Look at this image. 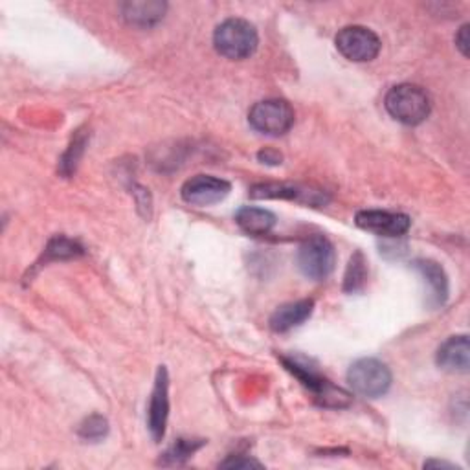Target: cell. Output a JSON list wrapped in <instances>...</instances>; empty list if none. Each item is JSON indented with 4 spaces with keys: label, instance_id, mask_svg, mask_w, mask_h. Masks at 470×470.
I'll return each mask as SVG.
<instances>
[{
    "label": "cell",
    "instance_id": "cell-17",
    "mask_svg": "<svg viewBox=\"0 0 470 470\" xmlns=\"http://www.w3.org/2000/svg\"><path fill=\"white\" fill-rule=\"evenodd\" d=\"M368 281V266H366V257L362 252H355L351 257L346 276H344V290L346 292H360L366 287Z\"/></svg>",
    "mask_w": 470,
    "mask_h": 470
},
{
    "label": "cell",
    "instance_id": "cell-11",
    "mask_svg": "<svg viewBox=\"0 0 470 470\" xmlns=\"http://www.w3.org/2000/svg\"><path fill=\"white\" fill-rule=\"evenodd\" d=\"M413 268L419 272L426 285V301L430 307L444 305L448 298V277L443 266L432 259L413 261Z\"/></svg>",
    "mask_w": 470,
    "mask_h": 470
},
{
    "label": "cell",
    "instance_id": "cell-7",
    "mask_svg": "<svg viewBox=\"0 0 470 470\" xmlns=\"http://www.w3.org/2000/svg\"><path fill=\"white\" fill-rule=\"evenodd\" d=\"M339 52L353 61V63H368L373 61L381 52V39L379 36L366 28V26H346L339 32L337 39Z\"/></svg>",
    "mask_w": 470,
    "mask_h": 470
},
{
    "label": "cell",
    "instance_id": "cell-23",
    "mask_svg": "<svg viewBox=\"0 0 470 470\" xmlns=\"http://www.w3.org/2000/svg\"><path fill=\"white\" fill-rule=\"evenodd\" d=\"M455 47L463 57H468V25H463L455 36Z\"/></svg>",
    "mask_w": 470,
    "mask_h": 470
},
{
    "label": "cell",
    "instance_id": "cell-13",
    "mask_svg": "<svg viewBox=\"0 0 470 470\" xmlns=\"http://www.w3.org/2000/svg\"><path fill=\"white\" fill-rule=\"evenodd\" d=\"M437 366L448 373H466L470 368V344L465 335L450 337L437 350Z\"/></svg>",
    "mask_w": 470,
    "mask_h": 470
},
{
    "label": "cell",
    "instance_id": "cell-5",
    "mask_svg": "<svg viewBox=\"0 0 470 470\" xmlns=\"http://www.w3.org/2000/svg\"><path fill=\"white\" fill-rule=\"evenodd\" d=\"M348 382L359 395L377 399L390 390L392 373L388 366L377 359H360L351 364L348 371Z\"/></svg>",
    "mask_w": 470,
    "mask_h": 470
},
{
    "label": "cell",
    "instance_id": "cell-18",
    "mask_svg": "<svg viewBox=\"0 0 470 470\" xmlns=\"http://www.w3.org/2000/svg\"><path fill=\"white\" fill-rule=\"evenodd\" d=\"M201 446H204V441H201V439H179L175 444H172L168 448V452L164 454L161 463H164V465H181L188 457H192Z\"/></svg>",
    "mask_w": 470,
    "mask_h": 470
},
{
    "label": "cell",
    "instance_id": "cell-22",
    "mask_svg": "<svg viewBox=\"0 0 470 470\" xmlns=\"http://www.w3.org/2000/svg\"><path fill=\"white\" fill-rule=\"evenodd\" d=\"M223 468H261L263 465L252 457L245 455H230L226 461L221 463Z\"/></svg>",
    "mask_w": 470,
    "mask_h": 470
},
{
    "label": "cell",
    "instance_id": "cell-1",
    "mask_svg": "<svg viewBox=\"0 0 470 470\" xmlns=\"http://www.w3.org/2000/svg\"><path fill=\"white\" fill-rule=\"evenodd\" d=\"M281 362L308 392H312V395H315V399L322 406L346 408L351 404V395L342 388L335 386L326 377H322L320 371L310 364V360L299 355H290V357H281Z\"/></svg>",
    "mask_w": 470,
    "mask_h": 470
},
{
    "label": "cell",
    "instance_id": "cell-19",
    "mask_svg": "<svg viewBox=\"0 0 470 470\" xmlns=\"http://www.w3.org/2000/svg\"><path fill=\"white\" fill-rule=\"evenodd\" d=\"M83 254V248L67 237H56L50 241L47 248V261H57V259H72Z\"/></svg>",
    "mask_w": 470,
    "mask_h": 470
},
{
    "label": "cell",
    "instance_id": "cell-10",
    "mask_svg": "<svg viewBox=\"0 0 470 470\" xmlns=\"http://www.w3.org/2000/svg\"><path fill=\"white\" fill-rule=\"evenodd\" d=\"M230 190H232L230 183H226L223 179H217L212 175H197L183 186L181 193L188 204L212 206V204L225 201L228 197Z\"/></svg>",
    "mask_w": 470,
    "mask_h": 470
},
{
    "label": "cell",
    "instance_id": "cell-4",
    "mask_svg": "<svg viewBox=\"0 0 470 470\" xmlns=\"http://www.w3.org/2000/svg\"><path fill=\"white\" fill-rule=\"evenodd\" d=\"M298 268L308 279H326L335 270V246L324 235L307 239L298 250Z\"/></svg>",
    "mask_w": 470,
    "mask_h": 470
},
{
    "label": "cell",
    "instance_id": "cell-16",
    "mask_svg": "<svg viewBox=\"0 0 470 470\" xmlns=\"http://www.w3.org/2000/svg\"><path fill=\"white\" fill-rule=\"evenodd\" d=\"M235 223L250 235H265L276 226V215L265 208L245 206L235 214Z\"/></svg>",
    "mask_w": 470,
    "mask_h": 470
},
{
    "label": "cell",
    "instance_id": "cell-24",
    "mask_svg": "<svg viewBox=\"0 0 470 470\" xmlns=\"http://www.w3.org/2000/svg\"><path fill=\"white\" fill-rule=\"evenodd\" d=\"M257 159L263 162V164H268V166H277L281 164L283 156L277 152V151H272V149H265L257 154Z\"/></svg>",
    "mask_w": 470,
    "mask_h": 470
},
{
    "label": "cell",
    "instance_id": "cell-12",
    "mask_svg": "<svg viewBox=\"0 0 470 470\" xmlns=\"http://www.w3.org/2000/svg\"><path fill=\"white\" fill-rule=\"evenodd\" d=\"M312 310H315V301L312 299H299L290 301L274 310L270 317V329L274 333H287L298 326H301L305 320L310 319Z\"/></svg>",
    "mask_w": 470,
    "mask_h": 470
},
{
    "label": "cell",
    "instance_id": "cell-3",
    "mask_svg": "<svg viewBox=\"0 0 470 470\" xmlns=\"http://www.w3.org/2000/svg\"><path fill=\"white\" fill-rule=\"evenodd\" d=\"M386 110L395 118L397 121L404 125H419L423 123L430 114V98L428 94L410 83H402L393 87L384 99Z\"/></svg>",
    "mask_w": 470,
    "mask_h": 470
},
{
    "label": "cell",
    "instance_id": "cell-15",
    "mask_svg": "<svg viewBox=\"0 0 470 470\" xmlns=\"http://www.w3.org/2000/svg\"><path fill=\"white\" fill-rule=\"evenodd\" d=\"M166 3H159V0H141V3H125L121 5V17L131 26L149 28L164 19L166 14Z\"/></svg>",
    "mask_w": 470,
    "mask_h": 470
},
{
    "label": "cell",
    "instance_id": "cell-21",
    "mask_svg": "<svg viewBox=\"0 0 470 470\" xmlns=\"http://www.w3.org/2000/svg\"><path fill=\"white\" fill-rule=\"evenodd\" d=\"M83 147H85V134H78V136L72 140L70 149H68L67 154L63 156V161H61V173L70 175V173L76 170L78 161L81 159Z\"/></svg>",
    "mask_w": 470,
    "mask_h": 470
},
{
    "label": "cell",
    "instance_id": "cell-20",
    "mask_svg": "<svg viewBox=\"0 0 470 470\" xmlns=\"http://www.w3.org/2000/svg\"><path fill=\"white\" fill-rule=\"evenodd\" d=\"M107 432L109 423L101 415H92L79 426V437H83L85 441H99L107 435Z\"/></svg>",
    "mask_w": 470,
    "mask_h": 470
},
{
    "label": "cell",
    "instance_id": "cell-9",
    "mask_svg": "<svg viewBox=\"0 0 470 470\" xmlns=\"http://www.w3.org/2000/svg\"><path fill=\"white\" fill-rule=\"evenodd\" d=\"M355 223L359 228L377 234L381 237H402L412 226V221L408 215L397 214V212H384V210L359 212L355 217Z\"/></svg>",
    "mask_w": 470,
    "mask_h": 470
},
{
    "label": "cell",
    "instance_id": "cell-8",
    "mask_svg": "<svg viewBox=\"0 0 470 470\" xmlns=\"http://www.w3.org/2000/svg\"><path fill=\"white\" fill-rule=\"evenodd\" d=\"M170 415V377L168 370L162 366L156 373L154 388L149 399L147 408V426L151 432V437L159 443L166 435V424Z\"/></svg>",
    "mask_w": 470,
    "mask_h": 470
},
{
    "label": "cell",
    "instance_id": "cell-14",
    "mask_svg": "<svg viewBox=\"0 0 470 470\" xmlns=\"http://www.w3.org/2000/svg\"><path fill=\"white\" fill-rule=\"evenodd\" d=\"M254 199H288L299 201L305 204H326V195L322 192H310L299 186H287V184H257L250 190Z\"/></svg>",
    "mask_w": 470,
    "mask_h": 470
},
{
    "label": "cell",
    "instance_id": "cell-2",
    "mask_svg": "<svg viewBox=\"0 0 470 470\" xmlns=\"http://www.w3.org/2000/svg\"><path fill=\"white\" fill-rule=\"evenodd\" d=\"M215 50L232 61L250 57L259 45L257 30L245 19H228L215 28Z\"/></svg>",
    "mask_w": 470,
    "mask_h": 470
},
{
    "label": "cell",
    "instance_id": "cell-6",
    "mask_svg": "<svg viewBox=\"0 0 470 470\" xmlns=\"http://www.w3.org/2000/svg\"><path fill=\"white\" fill-rule=\"evenodd\" d=\"M250 125L266 136H281L294 125V110L285 99H263L248 112Z\"/></svg>",
    "mask_w": 470,
    "mask_h": 470
}]
</instances>
